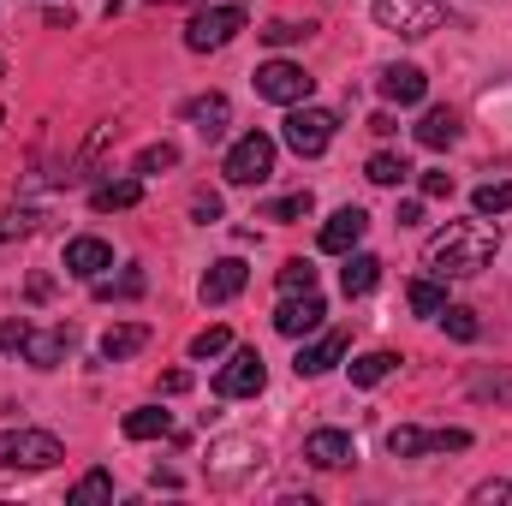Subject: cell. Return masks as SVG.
<instances>
[{"label":"cell","mask_w":512,"mask_h":506,"mask_svg":"<svg viewBox=\"0 0 512 506\" xmlns=\"http://www.w3.org/2000/svg\"><path fill=\"white\" fill-rule=\"evenodd\" d=\"M495 251H501V239H495L489 221H447L423 245V268H435V274H477V268L495 262Z\"/></svg>","instance_id":"1"},{"label":"cell","mask_w":512,"mask_h":506,"mask_svg":"<svg viewBox=\"0 0 512 506\" xmlns=\"http://www.w3.org/2000/svg\"><path fill=\"white\" fill-rule=\"evenodd\" d=\"M370 12H376L382 30L405 36V42H423V36H435V30L447 24V6H441V0H376Z\"/></svg>","instance_id":"2"},{"label":"cell","mask_w":512,"mask_h":506,"mask_svg":"<svg viewBox=\"0 0 512 506\" xmlns=\"http://www.w3.org/2000/svg\"><path fill=\"white\" fill-rule=\"evenodd\" d=\"M60 459H66V447L48 429H6L0 435V471H48Z\"/></svg>","instance_id":"3"},{"label":"cell","mask_w":512,"mask_h":506,"mask_svg":"<svg viewBox=\"0 0 512 506\" xmlns=\"http://www.w3.org/2000/svg\"><path fill=\"white\" fill-rule=\"evenodd\" d=\"M239 30H245V6H203V12L185 24V48H191V54H215V48H227Z\"/></svg>","instance_id":"4"},{"label":"cell","mask_w":512,"mask_h":506,"mask_svg":"<svg viewBox=\"0 0 512 506\" xmlns=\"http://www.w3.org/2000/svg\"><path fill=\"white\" fill-rule=\"evenodd\" d=\"M256 96L262 102H280V108H298V102H310V90H316V78L304 72V66H292V60H268V66H256Z\"/></svg>","instance_id":"5"},{"label":"cell","mask_w":512,"mask_h":506,"mask_svg":"<svg viewBox=\"0 0 512 506\" xmlns=\"http://www.w3.org/2000/svg\"><path fill=\"white\" fill-rule=\"evenodd\" d=\"M221 173H227V185H262V179L274 173V137H262V131H245V137L227 149Z\"/></svg>","instance_id":"6"},{"label":"cell","mask_w":512,"mask_h":506,"mask_svg":"<svg viewBox=\"0 0 512 506\" xmlns=\"http://www.w3.org/2000/svg\"><path fill=\"white\" fill-rule=\"evenodd\" d=\"M465 447H471V435H465V429H411V423L387 429V453H393V459H423V453H465Z\"/></svg>","instance_id":"7"},{"label":"cell","mask_w":512,"mask_h":506,"mask_svg":"<svg viewBox=\"0 0 512 506\" xmlns=\"http://www.w3.org/2000/svg\"><path fill=\"white\" fill-rule=\"evenodd\" d=\"M334 131H340V120H334L328 108L298 102V108L286 114V149H298V155H322V149L334 143Z\"/></svg>","instance_id":"8"},{"label":"cell","mask_w":512,"mask_h":506,"mask_svg":"<svg viewBox=\"0 0 512 506\" xmlns=\"http://www.w3.org/2000/svg\"><path fill=\"white\" fill-rule=\"evenodd\" d=\"M322 316H328V304H322L316 292H292V298H280L274 328H280L286 340H304V334H316V328H322Z\"/></svg>","instance_id":"9"},{"label":"cell","mask_w":512,"mask_h":506,"mask_svg":"<svg viewBox=\"0 0 512 506\" xmlns=\"http://www.w3.org/2000/svg\"><path fill=\"white\" fill-rule=\"evenodd\" d=\"M262 381H268L262 358H256V352H233V358H227V370L215 376V393H221V399H256V393H262Z\"/></svg>","instance_id":"10"},{"label":"cell","mask_w":512,"mask_h":506,"mask_svg":"<svg viewBox=\"0 0 512 506\" xmlns=\"http://www.w3.org/2000/svg\"><path fill=\"white\" fill-rule=\"evenodd\" d=\"M346 352H352V334H340V328H334V334H322V340L298 346L292 370H298V376H328V370H334V364H340Z\"/></svg>","instance_id":"11"},{"label":"cell","mask_w":512,"mask_h":506,"mask_svg":"<svg viewBox=\"0 0 512 506\" xmlns=\"http://www.w3.org/2000/svg\"><path fill=\"white\" fill-rule=\"evenodd\" d=\"M245 280H251V268L239 262V256H221V262H209V274H203V304H227V298H239L245 292Z\"/></svg>","instance_id":"12"},{"label":"cell","mask_w":512,"mask_h":506,"mask_svg":"<svg viewBox=\"0 0 512 506\" xmlns=\"http://www.w3.org/2000/svg\"><path fill=\"white\" fill-rule=\"evenodd\" d=\"M304 459H310V465H322V471H340V465H352V459H358V441H352L346 429H316V435L304 441Z\"/></svg>","instance_id":"13"},{"label":"cell","mask_w":512,"mask_h":506,"mask_svg":"<svg viewBox=\"0 0 512 506\" xmlns=\"http://www.w3.org/2000/svg\"><path fill=\"white\" fill-rule=\"evenodd\" d=\"M72 340H78L72 328H42V334L30 328V340H24V364H30V370H60V358L72 352Z\"/></svg>","instance_id":"14"},{"label":"cell","mask_w":512,"mask_h":506,"mask_svg":"<svg viewBox=\"0 0 512 506\" xmlns=\"http://www.w3.org/2000/svg\"><path fill=\"white\" fill-rule=\"evenodd\" d=\"M102 268H114V251H108V239H72L66 245V274H78V280H102Z\"/></svg>","instance_id":"15"},{"label":"cell","mask_w":512,"mask_h":506,"mask_svg":"<svg viewBox=\"0 0 512 506\" xmlns=\"http://www.w3.org/2000/svg\"><path fill=\"white\" fill-rule=\"evenodd\" d=\"M364 233H370V215H364V209H340V215H328V227H322V251L346 256Z\"/></svg>","instance_id":"16"},{"label":"cell","mask_w":512,"mask_h":506,"mask_svg":"<svg viewBox=\"0 0 512 506\" xmlns=\"http://www.w3.org/2000/svg\"><path fill=\"white\" fill-rule=\"evenodd\" d=\"M185 120H191V126H197L203 137H209V143H215V137L227 131V120H233V102H227L221 90H209V96H197V102H185Z\"/></svg>","instance_id":"17"},{"label":"cell","mask_w":512,"mask_h":506,"mask_svg":"<svg viewBox=\"0 0 512 506\" xmlns=\"http://www.w3.org/2000/svg\"><path fill=\"white\" fill-rule=\"evenodd\" d=\"M382 96L387 102H399V108H417V102L429 96V78H423L417 66H387L382 72Z\"/></svg>","instance_id":"18"},{"label":"cell","mask_w":512,"mask_h":506,"mask_svg":"<svg viewBox=\"0 0 512 506\" xmlns=\"http://www.w3.org/2000/svg\"><path fill=\"white\" fill-rule=\"evenodd\" d=\"M453 137H459V114H453V108H429V114L417 120V143H423V149H453Z\"/></svg>","instance_id":"19"},{"label":"cell","mask_w":512,"mask_h":506,"mask_svg":"<svg viewBox=\"0 0 512 506\" xmlns=\"http://www.w3.org/2000/svg\"><path fill=\"white\" fill-rule=\"evenodd\" d=\"M143 346H149V328H143V322H120V328L102 334V358H108V364H120V358L143 352Z\"/></svg>","instance_id":"20"},{"label":"cell","mask_w":512,"mask_h":506,"mask_svg":"<svg viewBox=\"0 0 512 506\" xmlns=\"http://www.w3.org/2000/svg\"><path fill=\"white\" fill-rule=\"evenodd\" d=\"M251 459H262L256 441H221V447H209V471H215V477H233V471H245Z\"/></svg>","instance_id":"21"},{"label":"cell","mask_w":512,"mask_h":506,"mask_svg":"<svg viewBox=\"0 0 512 506\" xmlns=\"http://www.w3.org/2000/svg\"><path fill=\"white\" fill-rule=\"evenodd\" d=\"M376 280H382V262H376V256H364V251L340 268V286H346V298H364V292H376Z\"/></svg>","instance_id":"22"},{"label":"cell","mask_w":512,"mask_h":506,"mask_svg":"<svg viewBox=\"0 0 512 506\" xmlns=\"http://www.w3.org/2000/svg\"><path fill=\"white\" fill-rule=\"evenodd\" d=\"M126 435H131V441H155V435H173V417H167L161 405H137V411H126Z\"/></svg>","instance_id":"23"},{"label":"cell","mask_w":512,"mask_h":506,"mask_svg":"<svg viewBox=\"0 0 512 506\" xmlns=\"http://www.w3.org/2000/svg\"><path fill=\"white\" fill-rule=\"evenodd\" d=\"M137 197H143V185H137V179H108V185H96L90 209H96V215H114V209H131Z\"/></svg>","instance_id":"24"},{"label":"cell","mask_w":512,"mask_h":506,"mask_svg":"<svg viewBox=\"0 0 512 506\" xmlns=\"http://www.w3.org/2000/svg\"><path fill=\"white\" fill-rule=\"evenodd\" d=\"M393 370H399L393 352H364V358H352V381H358V387H376V381H387Z\"/></svg>","instance_id":"25"},{"label":"cell","mask_w":512,"mask_h":506,"mask_svg":"<svg viewBox=\"0 0 512 506\" xmlns=\"http://www.w3.org/2000/svg\"><path fill=\"white\" fill-rule=\"evenodd\" d=\"M405 304H411L417 316H441V310H447V292H441L435 280H411V286H405Z\"/></svg>","instance_id":"26"},{"label":"cell","mask_w":512,"mask_h":506,"mask_svg":"<svg viewBox=\"0 0 512 506\" xmlns=\"http://www.w3.org/2000/svg\"><path fill=\"white\" fill-rule=\"evenodd\" d=\"M364 179H370V185H405V179H411V167H405V155H370V167H364Z\"/></svg>","instance_id":"27"},{"label":"cell","mask_w":512,"mask_h":506,"mask_svg":"<svg viewBox=\"0 0 512 506\" xmlns=\"http://www.w3.org/2000/svg\"><path fill=\"white\" fill-rule=\"evenodd\" d=\"M66 501H72V506H96V501H114V477H108V471H90V477H84V483H78V489H72Z\"/></svg>","instance_id":"28"},{"label":"cell","mask_w":512,"mask_h":506,"mask_svg":"<svg viewBox=\"0 0 512 506\" xmlns=\"http://www.w3.org/2000/svg\"><path fill=\"white\" fill-rule=\"evenodd\" d=\"M471 203H477V215H507L512 209V185L507 179H489V185H477Z\"/></svg>","instance_id":"29"},{"label":"cell","mask_w":512,"mask_h":506,"mask_svg":"<svg viewBox=\"0 0 512 506\" xmlns=\"http://www.w3.org/2000/svg\"><path fill=\"white\" fill-rule=\"evenodd\" d=\"M96 298H102V304H114V298H143V274L126 268V274H114V280H96Z\"/></svg>","instance_id":"30"},{"label":"cell","mask_w":512,"mask_h":506,"mask_svg":"<svg viewBox=\"0 0 512 506\" xmlns=\"http://www.w3.org/2000/svg\"><path fill=\"white\" fill-rule=\"evenodd\" d=\"M310 209H316V197H310V191H292V197L268 203V209H262V221H304Z\"/></svg>","instance_id":"31"},{"label":"cell","mask_w":512,"mask_h":506,"mask_svg":"<svg viewBox=\"0 0 512 506\" xmlns=\"http://www.w3.org/2000/svg\"><path fill=\"white\" fill-rule=\"evenodd\" d=\"M274 280H280V292H286V298H292V292H316V268H310L304 256H292Z\"/></svg>","instance_id":"32"},{"label":"cell","mask_w":512,"mask_h":506,"mask_svg":"<svg viewBox=\"0 0 512 506\" xmlns=\"http://www.w3.org/2000/svg\"><path fill=\"white\" fill-rule=\"evenodd\" d=\"M441 322H447V334H453V340H465V346H471V340L483 334V322H477V310H465V304H453V310H441Z\"/></svg>","instance_id":"33"},{"label":"cell","mask_w":512,"mask_h":506,"mask_svg":"<svg viewBox=\"0 0 512 506\" xmlns=\"http://www.w3.org/2000/svg\"><path fill=\"white\" fill-rule=\"evenodd\" d=\"M310 30H316V24H292V18H274V24L262 30V42H268V48H292V42H304Z\"/></svg>","instance_id":"34"},{"label":"cell","mask_w":512,"mask_h":506,"mask_svg":"<svg viewBox=\"0 0 512 506\" xmlns=\"http://www.w3.org/2000/svg\"><path fill=\"white\" fill-rule=\"evenodd\" d=\"M167 167H179V149H173V143H149V149L137 155V173H167Z\"/></svg>","instance_id":"35"},{"label":"cell","mask_w":512,"mask_h":506,"mask_svg":"<svg viewBox=\"0 0 512 506\" xmlns=\"http://www.w3.org/2000/svg\"><path fill=\"white\" fill-rule=\"evenodd\" d=\"M227 346H233L227 328H203V334H191V358H221Z\"/></svg>","instance_id":"36"},{"label":"cell","mask_w":512,"mask_h":506,"mask_svg":"<svg viewBox=\"0 0 512 506\" xmlns=\"http://www.w3.org/2000/svg\"><path fill=\"white\" fill-rule=\"evenodd\" d=\"M24 233H36V215L30 209H0V245L6 239H24Z\"/></svg>","instance_id":"37"},{"label":"cell","mask_w":512,"mask_h":506,"mask_svg":"<svg viewBox=\"0 0 512 506\" xmlns=\"http://www.w3.org/2000/svg\"><path fill=\"white\" fill-rule=\"evenodd\" d=\"M24 340H30V322H24V316H12V322L0 328V352H24Z\"/></svg>","instance_id":"38"},{"label":"cell","mask_w":512,"mask_h":506,"mask_svg":"<svg viewBox=\"0 0 512 506\" xmlns=\"http://www.w3.org/2000/svg\"><path fill=\"white\" fill-rule=\"evenodd\" d=\"M417 191L423 197H453V173H417Z\"/></svg>","instance_id":"39"},{"label":"cell","mask_w":512,"mask_h":506,"mask_svg":"<svg viewBox=\"0 0 512 506\" xmlns=\"http://www.w3.org/2000/svg\"><path fill=\"white\" fill-rule=\"evenodd\" d=\"M191 215H197L203 227H209V221H221V197H215V191H197V203H191Z\"/></svg>","instance_id":"40"},{"label":"cell","mask_w":512,"mask_h":506,"mask_svg":"<svg viewBox=\"0 0 512 506\" xmlns=\"http://www.w3.org/2000/svg\"><path fill=\"white\" fill-rule=\"evenodd\" d=\"M471 501H477V506H495V501H507V483H501V477H495V483H483V489H477V495H471Z\"/></svg>","instance_id":"41"},{"label":"cell","mask_w":512,"mask_h":506,"mask_svg":"<svg viewBox=\"0 0 512 506\" xmlns=\"http://www.w3.org/2000/svg\"><path fill=\"white\" fill-rule=\"evenodd\" d=\"M185 387H191V376H185V370H173V376H161V393H185Z\"/></svg>","instance_id":"42"},{"label":"cell","mask_w":512,"mask_h":506,"mask_svg":"<svg viewBox=\"0 0 512 506\" xmlns=\"http://www.w3.org/2000/svg\"><path fill=\"white\" fill-rule=\"evenodd\" d=\"M423 221V203H399V227H417Z\"/></svg>","instance_id":"43"},{"label":"cell","mask_w":512,"mask_h":506,"mask_svg":"<svg viewBox=\"0 0 512 506\" xmlns=\"http://www.w3.org/2000/svg\"><path fill=\"white\" fill-rule=\"evenodd\" d=\"M370 131H376V137H393L399 126H393V114H370Z\"/></svg>","instance_id":"44"},{"label":"cell","mask_w":512,"mask_h":506,"mask_svg":"<svg viewBox=\"0 0 512 506\" xmlns=\"http://www.w3.org/2000/svg\"><path fill=\"white\" fill-rule=\"evenodd\" d=\"M155 6H179V0H155Z\"/></svg>","instance_id":"45"},{"label":"cell","mask_w":512,"mask_h":506,"mask_svg":"<svg viewBox=\"0 0 512 506\" xmlns=\"http://www.w3.org/2000/svg\"><path fill=\"white\" fill-rule=\"evenodd\" d=\"M501 393H512V381H507V387H501Z\"/></svg>","instance_id":"46"},{"label":"cell","mask_w":512,"mask_h":506,"mask_svg":"<svg viewBox=\"0 0 512 506\" xmlns=\"http://www.w3.org/2000/svg\"><path fill=\"white\" fill-rule=\"evenodd\" d=\"M0 78H6V66H0Z\"/></svg>","instance_id":"47"}]
</instances>
